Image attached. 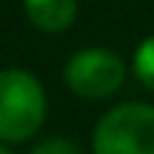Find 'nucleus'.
Instances as JSON below:
<instances>
[{"mask_svg": "<svg viewBox=\"0 0 154 154\" xmlns=\"http://www.w3.org/2000/svg\"><path fill=\"white\" fill-rule=\"evenodd\" d=\"M23 11L40 32H66L77 20V0H23Z\"/></svg>", "mask_w": 154, "mask_h": 154, "instance_id": "obj_4", "label": "nucleus"}, {"mask_svg": "<svg viewBox=\"0 0 154 154\" xmlns=\"http://www.w3.org/2000/svg\"><path fill=\"white\" fill-rule=\"evenodd\" d=\"M131 72H134V77H137L149 91H154V34H149V37L134 49Z\"/></svg>", "mask_w": 154, "mask_h": 154, "instance_id": "obj_5", "label": "nucleus"}, {"mask_svg": "<svg viewBox=\"0 0 154 154\" xmlns=\"http://www.w3.org/2000/svg\"><path fill=\"white\" fill-rule=\"evenodd\" d=\"M29 154H83V151L77 149V146H74L69 137H63V134H54V137L40 140V143L34 146Z\"/></svg>", "mask_w": 154, "mask_h": 154, "instance_id": "obj_6", "label": "nucleus"}, {"mask_svg": "<svg viewBox=\"0 0 154 154\" xmlns=\"http://www.w3.org/2000/svg\"><path fill=\"white\" fill-rule=\"evenodd\" d=\"M94 154H154V106L120 103L109 109L91 134Z\"/></svg>", "mask_w": 154, "mask_h": 154, "instance_id": "obj_2", "label": "nucleus"}, {"mask_svg": "<svg viewBox=\"0 0 154 154\" xmlns=\"http://www.w3.org/2000/svg\"><path fill=\"white\" fill-rule=\"evenodd\" d=\"M46 91L26 69L0 72V143H26L46 120Z\"/></svg>", "mask_w": 154, "mask_h": 154, "instance_id": "obj_1", "label": "nucleus"}, {"mask_svg": "<svg viewBox=\"0 0 154 154\" xmlns=\"http://www.w3.org/2000/svg\"><path fill=\"white\" fill-rule=\"evenodd\" d=\"M126 63L117 51L106 46H86L66 60L63 80L83 100H106L117 94L126 83Z\"/></svg>", "mask_w": 154, "mask_h": 154, "instance_id": "obj_3", "label": "nucleus"}, {"mask_svg": "<svg viewBox=\"0 0 154 154\" xmlns=\"http://www.w3.org/2000/svg\"><path fill=\"white\" fill-rule=\"evenodd\" d=\"M0 154H11V151H9V149H6V146H3V143H0Z\"/></svg>", "mask_w": 154, "mask_h": 154, "instance_id": "obj_7", "label": "nucleus"}]
</instances>
